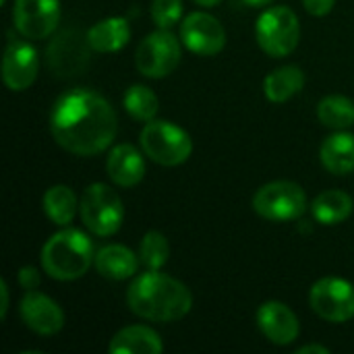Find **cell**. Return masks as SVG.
I'll use <instances>...</instances> for the list:
<instances>
[{"instance_id":"cell-1","label":"cell","mask_w":354,"mask_h":354,"mask_svg":"<svg viewBox=\"0 0 354 354\" xmlns=\"http://www.w3.org/2000/svg\"><path fill=\"white\" fill-rule=\"evenodd\" d=\"M50 131L62 149L89 158L112 145L118 120L110 102L100 93L71 89L54 102Z\"/></svg>"},{"instance_id":"cell-2","label":"cell","mask_w":354,"mask_h":354,"mask_svg":"<svg viewBox=\"0 0 354 354\" xmlns=\"http://www.w3.org/2000/svg\"><path fill=\"white\" fill-rule=\"evenodd\" d=\"M127 305L137 317L170 324L191 311L193 295L180 280L160 274V270H149L137 276L129 286Z\"/></svg>"},{"instance_id":"cell-3","label":"cell","mask_w":354,"mask_h":354,"mask_svg":"<svg viewBox=\"0 0 354 354\" xmlns=\"http://www.w3.org/2000/svg\"><path fill=\"white\" fill-rule=\"evenodd\" d=\"M93 259L95 251L91 239L77 228H64L56 232L41 249L44 272L60 282H71L85 276Z\"/></svg>"},{"instance_id":"cell-4","label":"cell","mask_w":354,"mask_h":354,"mask_svg":"<svg viewBox=\"0 0 354 354\" xmlns=\"http://www.w3.org/2000/svg\"><path fill=\"white\" fill-rule=\"evenodd\" d=\"M143 153L160 166H180L193 151L189 133L170 120H149L141 131Z\"/></svg>"},{"instance_id":"cell-5","label":"cell","mask_w":354,"mask_h":354,"mask_svg":"<svg viewBox=\"0 0 354 354\" xmlns=\"http://www.w3.org/2000/svg\"><path fill=\"white\" fill-rule=\"evenodd\" d=\"M79 214L85 228L95 236L116 234L124 220V207L118 193L104 183H93L83 191Z\"/></svg>"},{"instance_id":"cell-6","label":"cell","mask_w":354,"mask_h":354,"mask_svg":"<svg viewBox=\"0 0 354 354\" xmlns=\"http://www.w3.org/2000/svg\"><path fill=\"white\" fill-rule=\"evenodd\" d=\"M255 37L259 48L274 58L292 54L301 39V25L297 12L288 6L268 8L257 19Z\"/></svg>"},{"instance_id":"cell-7","label":"cell","mask_w":354,"mask_h":354,"mask_svg":"<svg viewBox=\"0 0 354 354\" xmlns=\"http://www.w3.org/2000/svg\"><path fill=\"white\" fill-rule=\"evenodd\" d=\"M257 216L270 222H290L305 214L307 195L301 185L292 180H274L257 189L253 197Z\"/></svg>"},{"instance_id":"cell-8","label":"cell","mask_w":354,"mask_h":354,"mask_svg":"<svg viewBox=\"0 0 354 354\" xmlns=\"http://www.w3.org/2000/svg\"><path fill=\"white\" fill-rule=\"evenodd\" d=\"M137 71L149 79H164L180 64V41L170 29H158L143 37L135 54Z\"/></svg>"},{"instance_id":"cell-9","label":"cell","mask_w":354,"mask_h":354,"mask_svg":"<svg viewBox=\"0 0 354 354\" xmlns=\"http://www.w3.org/2000/svg\"><path fill=\"white\" fill-rule=\"evenodd\" d=\"M309 305L326 322H351L354 317V286L344 278H322L311 286Z\"/></svg>"},{"instance_id":"cell-10","label":"cell","mask_w":354,"mask_h":354,"mask_svg":"<svg viewBox=\"0 0 354 354\" xmlns=\"http://www.w3.org/2000/svg\"><path fill=\"white\" fill-rule=\"evenodd\" d=\"M15 29L27 39L48 37L60 21L58 0H15Z\"/></svg>"},{"instance_id":"cell-11","label":"cell","mask_w":354,"mask_h":354,"mask_svg":"<svg viewBox=\"0 0 354 354\" xmlns=\"http://www.w3.org/2000/svg\"><path fill=\"white\" fill-rule=\"evenodd\" d=\"M183 44L199 56H214L226 46V31L222 23L209 12H191L180 25Z\"/></svg>"},{"instance_id":"cell-12","label":"cell","mask_w":354,"mask_h":354,"mask_svg":"<svg viewBox=\"0 0 354 354\" xmlns=\"http://www.w3.org/2000/svg\"><path fill=\"white\" fill-rule=\"evenodd\" d=\"M89 41L87 35L83 37L75 29L62 31L54 37V41L46 50V62L58 77H71L77 75L81 68H85L89 60Z\"/></svg>"},{"instance_id":"cell-13","label":"cell","mask_w":354,"mask_h":354,"mask_svg":"<svg viewBox=\"0 0 354 354\" xmlns=\"http://www.w3.org/2000/svg\"><path fill=\"white\" fill-rule=\"evenodd\" d=\"M39 68L37 50L25 39H10L2 58V79L10 91H25L33 85Z\"/></svg>"},{"instance_id":"cell-14","label":"cell","mask_w":354,"mask_h":354,"mask_svg":"<svg viewBox=\"0 0 354 354\" xmlns=\"http://www.w3.org/2000/svg\"><path fill=\"white\" fill-rule=\"evenodd\" d=\"M19 313L23 324L39 336H54L64 326V313L56 301L37 290L25 292L19 305Z\"/></svg>"},{"instance_id":"cell-15","label":"cell","mask_w":354,"mask_h":354,"mask_svg":"<svg viewBox=\"0 0 354 354\" xmlns=\"http://www.w3.org/2000/svg\"><path fill=\"white\" fill-rule=\"evenodd\" d=\"M257 326L261 334L278 346L292 344L301 332L295 311L280 301H268L257 309Z\"/></svg>"},{"instance_id":"cell-16","label":"cell","mask_w":354,"mask_h":354,"mask_svg":"<svg viewBox=\"0 0 354 354\" xmlns=\"http://www.w3.org/2000/svg\"><path fill=\"white\" fill-rule=\"evenodd\" d=\"M106 170H108V176L114 185L129 189V187H135L143 180L145 160L133 145L120 143L110 151L108 162H106Z\"/></svg>"},{"instance_id":"cell-17","label":"cell","mask_w":354,"mask_h":354,"mask_svg":"<svg viewBox=\"0 0 354 354\" xmlns=\"http://www.w3.org/2000/svg\"><path fill=\"white\" fill-rule=\"evenodd\" d=\"M93 266L97 274L108 280H127L137 274L139 261L137 255L124 245H106L95 251Z\"/></svg>"},{"instance_id":"cell-18","label":"cell","mask_w":354,"mask_h":354,"mask_svg":"<svg viewBox=\"0 0 354 354\" xmlns=\"http://www.w3.org/2000/svg\"><path fill=\"white\" fill-rule=\"evenodd\" d=\"M108 351L112 354H160L162 338L147 326H129L114 334Z\"/></svg>"},{"instance_id":"cell-19","label":"cell","mask_w":354,"mask_h":354,"mask_svg":"<svg viewBox=\"0 0 354 354\" xmlns=\"http://www.w3.org/2000/svg\"><path fill=\"white\" fill-rule=\"evenodd\" d=\"M85 35L93 52L110 54V52L122 50L129 44L131 25L124 17H110V19L95 23Z\"/></svg>"},{"instance_id":"cell-20","label":"cell","mask_w":354,"mask_h":354,"mask_svg":"<svg viewBox=\"0 0 354 354\" xmlns=\"http://www.w3.org/2000/svg\"><path fill=\"white\" fill-rule=\"evenodd\" d=\"M322 164L332 174H351L354 172V135L338 131L322 143L319 149Z\"/></svg>"},{"instance_id":"cell-21","label":"cell","mask_w":354,"mask_h":354,"mask_svg":"<svg viewBox=\"0 0 354 354\" xmlns=\"http://www.w3.org/2000/svg\"><path fill=\"white\" fill-rule=\"evenodd\" d=\"M305 87V73L295 66V64H288V66H282V68H276L274 73H270L263 81V93L270 102L274 104H282V102H288L292 95H297L301 89Z\"/></svg>"},{"instance_id":"cell-22","label":"cell","mask_w":354,"mask_h":354,"mask_svg":"<svg viewBox=\"0 0 354 354\" xmlns=\"http://www.w3.org/2000/svg\"><path fill=\"white\" fill-rule=\"evenodd\" d=\"M353 197L344 191H324L311 203L313 218L324 226H334L344 222L353 214Z\"/></svg>"},{"instance_id":"cell-23","label":"cell","mask_w":354,"mask_h":354,"mask_svg":"<svg viewBox=\"0 0 354 354\" xmlns=\"http://www.w3.org/2000/svg\"><path fill=\"white\" fill-rule=\"evenodd\" d=\"M77 209H79L77 197L68 187L56 185V187H50L46 191V195H44V212L56 226H68L73 222Z\"/></svg>"},{"instance_id":"cell-24","label":"cell","mask_w":354,"mask_h":354,"mask_svg":"<svg viewBox=\"0 0 354 354\" xmlns=\"http://www.w3.org/2000/svg\"><path fill=\"white\" fill-rule=\"evenodd\" d=\"M317 118L328 129L346 131L354 124V102L346 95H328L317 106Z\"/></svg>"},{"instance_id":"cell-25","label":"cell","mask_w":354,"mask_h":354,"mask_svg":"<svg viewBox=\"0 0 354 354\" xmlns=\"http://www.w3.org/2000/svg\"><path fill=\"white\" fill-rule=\"evenodd\" d=\"M124 108L135 120L149 122L156 118V114L160 110V102H158V95L149 87L133 85L124 93Z\"/></svg>"},{"instance_id":"cell-26","label":"cell","mask_w":354,"mask_h":354,"mask_svg":"<svg viewBox=\"0 0 354 354\" xmlns=\"http://www.w3.org/2000/svg\"><path fill=\"white\" fill-rule=\"evenodd\" d=\"M168 255H170V247H168L166 236L158 230L145 232V236L141 239V247H139L141 263L147 270H162L168 261Z\"/></svg>"},{"instance_id":"cell-27","label":"cell","mask_w":354,"mask_h":354,"mask_svg":"<svg viewBox=\"0 0 354 354\" xmlns=\"http://www.w3.org/2000/svg\"><path fill=\"white\" fill-rule=\"evenodd\" d=\"M183 17V0H153L151 19L160 29H170Z\"/></svg>"},{"instance_id":"cell-28","label":"cell","mask_w":354,"mask_h":354,"mask_svg":"<svg viewBox=\"0 0 354 354\" xmlns=\"http://www.w3.org/2000/svg\"><path fill=\"white\" fill-rule=\"evenodd\" d=\"M336 0H303V6L307 8L309 15L313 17H326L332 12Z\"/></svg>"},{"instance_id":"cell-29","label":"cell","mask_w":354,"mask_h":354,"mask_svg":"<svg viewBox=\"0 0 354 354\" xmlns=\"http://www.w3.org/2000/svg\"><path fill=\"white\" fill-rule=\"evenodd\" d=\"M19 284L25 290H35L39 286V274L33 266H25L19 272Z\"/></svg>"},{"instance_id":"cell-30","label":"cell","mask_w":354,"mask_h":354,"mask_svg":"<svg viewBox=\"0 0 354 354\" xmlns=\"http://www.w3.org/2000/svg\"><path fill=\"white\" fill-rule=\"evenodd\" d=\"M8 311V286L4 280H0V319L6 317Z\"/></svg>"},{"instance_id":"cell-31","label":"cell","mask_w":354,"mask_h":354,"mask_svg":"<svg viewBox=\"0 0 354 354\" xmlns=\"http://www.w3.org/2000/svg\"><path fill=\"white\" fill-rule=\"evenodd\" d=\"M297 354H330V351L326 346H319V344H307V346L299 348Z\"/></svg>"},{"instance_id":"cell-32","label":"cell","mask_w":354,"mask_h":354,"mask_svg":"<svg viewBox=\"0 0 354 354\" xmlns=\"http://www.w3.org/2000/svg\"><path fill=\"white\" fill-rule=\"evenodd\" d=\"M245 4H249V6H266V4H270L272 0H243Z\"/></svg>"},{"instance_id":"cell-33","label":"cell","mask_w":354,"mask_h":354,"mask_svg":"<svg viewBox=\"0 0 354 354\" xmlns=\"http://www.w3.org/2000/svg\"><path fill=\"white\" fill-rule=\"evenodd\" d=\"M195 4H199V6H216L218 2H222V0H193Z\"/></svg>"}]
</instances>
